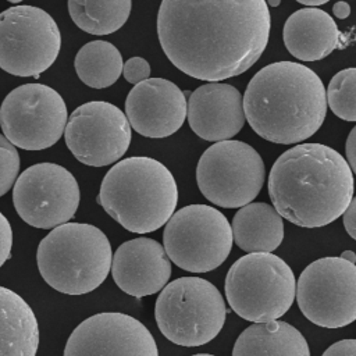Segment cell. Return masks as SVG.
I'll return each instance as SVG.
<instances>
[{
	"instance_id": "cell-1",
	"label": "cell",
	"mask_w": 356,
	"mask_h": 356,
	"mask_svg": "<svg viewBox=\"0 0 356 356\" xmlns=\"http://www.w3.org/2000/svg\"><path fill=\"white\" fill-rule=\"evenodd\" d=\"M270 26L264 0H164L157 14L168 60L184 74L210 82L248 71L267 47Z\"/></svg>"
},
{
	"instance_id": "cell-2",
	"label": "cell",
	"mask_w": 356,
	"mask_h": 356,
	"mask_svg": "<svg viewBox=\"0 0 356 356\" xmlns=\"http://www.w3.org/2000/svg\"><path fill=\"white\" fill-rule=\"evenodd\" d=\"M274 209L303 228L324 227L348 209L353 174L341 153L323 143H302L285 150L268 175Z\"/></svg>"
},
{
	"instance_id": "cell-3",
	"label": "cell",
	"mask_w": 356,
	"mask_h": 356,
	"mask_svg": "<svg viewBox=\"0 0 356 356\" xmlns=\"http://www.w3.org/2000/svg\"><path fill=\"white\" fill-rule=\"evenodd\" d=\"M323 81L309 67L278 61L257 71L243 95V111L263 139L291 145L314 135L327 114Z\"/></svg>"
},
{
	"instance_id": "cell-4",
	"label": "cell",
	"mask_w": 356,
	"mask_h": 356,
	"mask_svg": "<svg viewBox=\"0 0 356 356\" xmlns=\"http://www.w3.org/2000/svg\"><path fill=\"white\" fill-rule=\"evenodd\" d=\"M97 203L125 229L153 232L167 224L175 211L177 182L160 161L146 156L128 157L107 171Z\"/></svg>"
},
{
	"instance_id": "cell-5",
	"label": "cell",
	"mask_w": 356,
	"mask_h": 356,
	"mask_svg": "<svg viewBox=\"0 0 356 356\" xmlns=\"http://www.w3.org/2000/svg\"><path fill=\"white\" fill-rule=\"evenodd\" d=\"M36 263L42 278L67 295L92 292L107 278L113 252L106 234L95 225L67 222L39 243Z\"/></svg>"
},
{
	"instance_id": "cell-6",
	"label": "cell",
	"mask_w": 356,
	"mask_h": 356,
	"mask_svg": "<svg viewBox=\"0 0 356 356\" xmlns=\"http://www.w3.org/2000/svg\"><path fill=\"white\" fill-rule=\"evenodd\" d=\"M225 296L231 309L253 323L284 316L296 296L291 267L273 253H249L238 259L225 277Z\"/></svg>"
},
{
	"instance_id": "cell-7",
	"label": "cell",
	"mask_w": 356,
	"mask_h": 356,
	"mask_svg": "<svg viewBox=\"0 0 356 356\" xmlns=\"http://www.w3.org/2000/svg\"><path fill=\"white\" fill-rule=\"evenodd\" d=\"M227 316L220 291L199 277H181L167 284L154 306L161 334L179 346H200L217 337Z\"/></svg>"
},
{
	"instance_id": "cell-8",
	"label": "cell",
	"mask_w": 356,
	"mask_h": 356,
	"mask_svg": "<svg viewBox=\"0 0 356 356\" xmlns=\"http://www.w3.org/2000/svg\"><path fill=\"white\" fill-rule=\"evenodd\" d=\"M232 228L227 217L207 204H189L172 214L163 232L168 259L191 273L220 267L232 248Z\"/></svg>"
},
{
	"instance_id": "cell-9",
	"label": "cell",
	"mask_w": 356,
	"mask_h": 356,
	"mask_svg": "<svg viewBox=\"0 0 356 356\" xmlns=\"http://www.w3.org/2000/svg\"><path fill=\"white\" fill-rule=\"evenodd\" d=\"M260 154L242 140H222L207 147L199 159L196 181L211 203L235 209L249 204L264 184Z\"/></svg>"
},
{
	"instance_id": "cell-10",
	"label": "cell",
	"mask_w": 356,
	"mask_h": 356,
	"mask_svg": "<svg viewBox=\"0 0 356 356\" xmlns=\"http://www.w3.org/2000/svg\"><path fill=\"white\" fill-rule=\"evenodd\" d=\"M60 47V29L44 10L14 6L0 14V68L6 72L39 78L56 61Z\"/></svg>"
},
{
	"instance_id": "cell-11",
	"label": "cell",
	"mask_w": 356,
	"mask_h": 356,
	"mask_svg": "<svg viewBox=\"0 0 356 356\" xmlns=\"http://www.w3.org/2000/svg\"><path fill=\"white\" fill-rule=\"evenodd\" d=\"M68 122L64 99L53 88L25 83L13 89L0 106V127L17 147L42 150L53 146Z\"/></svg>"
},
{
	"instance_id": "cell-12",
	"label": "cell",
	"mask_w": 356,
	"mask_h": 356,
	"mask_svg": "<svg viewBox=\"0 0 356 356\" xmlns=\"http://www.w3.org/2000/svg\"><path fill=\"white\" fill-rule=\"evenodd\" d=\"M303 316L324 328L345 327L356 320V264L342 257L310 263L296 284Z\"/></svg>"
},
{
	"instance_id": "cell-13",
	"label": "cell",
	"mask_w": 356,
	"mask_h": 356,
	"mask_svg": "<svg viewBox=\"0 0 356 356\" xmlns=\"http://www.w3.org/2000/svg\"><path fill=\"white\" fill-rule=\"evenodd\" d=\"M79 186L63 165L39 163L24 170L13 189L18 216L29 225L50 229L67 224L79 206Z\"/></svg>"
},
{
	"instance_id": "cell-14",
	"label": "cell",
	"mask_w": 356,
	"mask_h": 356,
	"mask_svg": "<svg viewBox=\"0 0 356 356\" xmlns=\"http://www.w3.org/2000/svg\"><path fill=\"white\" fill-rule=\"evenodd\" d=\"M65 143L82 164L104 167L120 160L131 143L127 115L107 102H89L76 107L68 118Z\"/></svg>"
},
{
	"instance_id": "cell-15",
	"label": "cell",
	"mask_w": 356,
	"mask_h": 356,
	"mask_svg": "<svg viewBox=\"0 0 356 356\" xmlns=\"http://www.w3.org/2000/svg\"><path fill=\"white\" fill-rule=\"evenodd\" d=\"M64 356H159L150 331L135 317L106 312L79 323L68 337Z\"/></svg>"
},
{
	"instance_id": "cell-16",
	"label": "cell",
	"mask_w": 356,
	"mask_h": 356,
	"mask_svg": "<svg viewBox=\"0 0 356 356\" xmlns=\"http://www.w3.org/2000/svg\"><path fill=\"white\" fill-rule=\"evenodd\" d=\"M125 113L129 125L142 136L165 138L182 127L188 103L185 93L171 81L149 78L131 89Z\"/></svg>"
},
{
	"instance_id": "cell-17",
	"label": "cell",
	"mask_w": 356,
	"mask_h": 356,
	"mask_svg": "<svg viewBox=\"0 0 356 356\" xmlns=\"http://www.w3.org/2000/svg\"><path fill=\"white\" fill-rule=\"evenodd\" d=\"M111 275L117 286L134 298L161 291L171 275V261L164 246L152 238H135L113 254Z\"/></svg>"
},
{
	"instance_id": "cell-18",
	"label": "cell",
	"mask_w": 356,
	"mask_h": 356,
	"mask_svg": "<svg viewBox=\"0 0 356 356\" xmlns=\"http://www.w3.org/2000/svg\"><path fill=\"white\" fill-rule=\"evenodd\" d=\"M186 117L199 138L216 143L231 140L245 124L243 97L232 85L204 83L191 93Z\"/></svg>"
},
{
	"instance_id": "cell-19",
	"label": "cell",
	"mask_w": 356,
	"mask_h": 356,
	"mask_svg": "<svg viewBox=\"0 0 356 356\" xmlns=\"http://www.w3.org/2000/svg\"><path fill=\"white\" fill-rule=\"evenodd\" d=\"M282 38L293 57L302 61H317L339 44L341 32L330 14L320 8L305 7L288 17Z\"/></svg>"
},
{
	"instance_id": "cell-20",
	"label": "cell",
	"mask_w": 356,
	"mask_h": 356,
	"mask_svg": "<svg viewBox=\"0 0 356 356\" xmlns=\"http://www.w3.org/2000/svg\"><path fill=\"white\" fill-rule=\"evenodd\" d=\"M39 324L31 306L0 286V356H36Z\"/></svg>"
},
{
	"instance_id": "cell-21",
	"label": "cell",
	"mask_w": 356,
	"mask_h": 356,
	"mask_svg": "<svg viewBox=\"0 0 356 356\" xmlns=\"http://www.w3.org/2000/svg\"><path fill=\"white\" fill-rule=\"evenodd\" d=\"M232 236L239 249L248 253H270L284 239V221L274 206L249 203L232 218Z\"/></svg>"
},
{
	"instance_id": "cell-22",
	"label": "cell",
	"mask_w": 356,
	"mask_h": 356,
	"mask_svg": "<svg viewBox=\"0 0 356 356\" xmlns=\"http://www.w3.org/2000/svg\"><path fill=\"white\" fill-rule=\"evenodd\" d=\"M232 356H310L305 337L285 321L256 323L243 330Z\"/></svg>"
},
{
	"instance_id": "cell-23",
	"label": "cell",
	"mask_w": 356,
	"mask_h": 356,
	"mask_svg": "<svg viewBox=\"0 0 356 356\" xmlns=\"http://www.w3.org/2000/svg\"><path fill=\"white\" fill-rule=\"evenodd\" d=\"M124 68L120 50L110 42L92 40L75 56V71L79 79L95 89L111 86Z\"/></svg>"
},
{
	"instance_id": "cell-24",
	"label": "cell",
	"mask_w": 356,
	"mask_h": 356,
	"mask_svg": "<svg viewBox=\"0 0 356 356\" xmlns=\"http://www.w3.org/2000/svg\"><path fill=\"white\" fill-rule=\"evenodd\" d=\"M131 7L129 0L68 1L71 19L78 28L90 35H110L118 31L127 22Z\"/></svg>"
},
{
	"instance_id": "cell-25",
	"label": "cell",
	"mask_w": 356,
	"mask_h": 356,
	"mask_svg": "<svg viewBox=\"0 0 356 356\" xmlns=\"http://www.w3.org/2000/svg\"><path fill=\"white\" fill-rule=\"evenodd\" d=\"M327 104L331 111L345 120L356 121V68L337 72L327 88Z\"/></svg>"
},
{
	"instance_id": "cell-26",
	"label": "cell",
	"mask_w": 356,
	"mask_h": 356,
	"mask_svg": "<svg viewBox=\"0 0 356 356\" xmlns=\"http://www.w3.org/2000/svg\"><path fill=\"white\" fill-rule=\"evenodd\" d=\"M19 171V154L17 147L0 134V197L6 195L15 179L18 178Z\"/></svg>"
},
{
	"instance_id": "cell-27",
	"label": "cell",
	"mask_w": 356,
	"mask_h": 356,
	"mask_svg": "<svg viewBox=\"0 0 356 356\" xmlns=\"http://www.w3.org/2000/svg\"><path fill=\"white\" fill-rule=\"evenodd\" d=\"M124 78L127 82L138 85L150 76V65L149 63L142 57H131L124 63L122 68Z\"/></svg>"
},
{
	"instance_id": "cell-28",
	"label": "cell",
	"mask_w": 356,
	"mask_h": 356,
	"mask_svg": "<svg viewBox=\"0 0 356 356\" xmlns=\"http://www.w3.org/2000/svg\"><path fill=\"white\" fill-rule=\"evenodd\" d=\"M13 246V229L8 220L0 211V267L10 259Z\"/></svg>"
},
{
	"instance_id": "cell-29",
	"label": "cell",
	"mask_w": 356,
	"mask_h": 356,
	"mask_svg": "<svg viewBox=\"0 0 356 356\" xmlns=\"http://www.w3.org/2000/svg\"><path fill=\"white\" fill-rule=\"evenodd\" d=\"M323 356H356V339H342L325 349Z\"/></svg>"
},
{
	"instance_id": "cell-30",
	"label": "cell",
	"mask_w": 356,
	"mask_h": 356,
	"mask_svg": "<svg viewBox=\"0 0 356 356\" xmlns=\"http://www.w3.org/2000/svg\"><path fill=\"white\" fill-rule=\"evenodd\" d=\"M343 227L346 232L356 241V196L352 197L348 209L343 213Z\"/></svg>"
},
{
	"instance_id": "cell-31",
	"label": "cell",
	"mask_w": 356,
	"mask_h": 356,
	"mask_svg": "<svg viewBox=\"0 0 356 356\" xmlns=\"http://www.w3.org/2000/svg\"><path fill=\"white\" fill-rule=\"evenodd\" d=\"M345 152H346V161L350 170L356 174V125L350 129L348 135Z\"/></svg>"
},
{
	"instance_id": "cell-32",
	"label": "cell",
	"mask_w": 356,
	"mask_h": 356,
	"mask_svg": "<svg viewBox=\"0 0 356 356\" xmlns=\"http://www.w3.org/2000/svg\"><path fill=\"white\" fill-rule=\"evenodd\" d=\"M334 15L339 19H345L350 15V6L346 1H338L332 6Z\"/></svg>"
},
{
	"instance_id": "cell-33",
	"label": "cell",
	"mask_w": 356,
	"mask_h": 356,
	"mask_svg": "<svg viewBox=\"0 0 356 356\" xmlns=\"http://www.w3.org/2000/svg\"><path fill=\"white\" fill-rule=\"evenodd\" d=\"M300 4L306 6L307 8H316L317 6H321V4H325L327 0H298Z\"/></svg>"
},
{
	"instance_id": "cell-34",
	"label": "cell",
	"mask_w": 356,
	"mask_h": 356,
	"mask_svg": "<svg viewBox=\"0 0 356 356\" xmlns=\"http://www.w3.org/2000/svg\"><path fill=\"white\" fill-rule=\"evenodd\" d=\"M341 257L345 259V260H348V261H350V263H353V264H356V253L352 252V250H345V252H342Z\"/></svg>"
},
{
	"instance_id": "cell-35",
	"label": "cell",
	"mask_w": 356,
	"mask_h": 356,
	"mask_svg": "<svg viewBox=\"0 0 356 356\" xmlns=\"http://www.w3.org/2000/svg\"><path fill=\"white\" fill-rule=\"evenodd\" d=\"M267 6H271V7H277V6H280V0H275V1H267Z\"/></svg>"
},
{
	"instance_id": "cell-36",
	"label": "cell",
	"mask_w": 356,
	"mask_h": 356,
	"mask_svg": "<svg viewBox=\"0 0 356 356\" xmlns=\"http://www.w3.org/2000/svg\"><path fill=\"white\" fill-rule=\"evenodd\" d=\"M192 356H214V355H210V353H197V355H192Z\"/></svg>"
}]
</instances>
